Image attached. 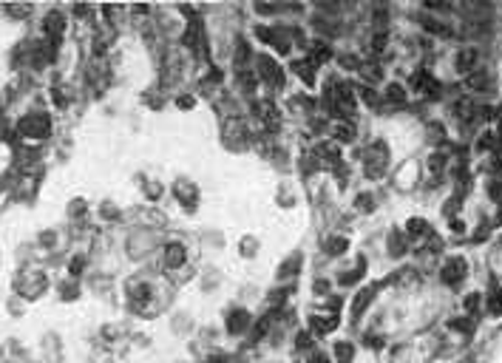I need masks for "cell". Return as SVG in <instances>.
<instances>
[{"mask_svg": "<svg viewBox=\"0 0 502 363\" xmlns=\"http://www.w3.org/2000/svg\"><path fill=\"white\" fill-rule=\"evenodd\" d=\"M312 360H315V363H329V360H326V357H324V355H315V357H312Z\"/></svg>", "mask_w": 502, "mask_h": 363, "instance_id": "obj_20", "label": "cell"}, {"mask_svg": "<svg viewBox=\"0 0 502 363\" xmlns=\"http://www.w3.org/2000/svg\"><path fill=\"white\" fill-rule=\"evenodd\" d=\"M463 275H466V261H463V259H451L446 267H443V281H446V284L463 281Z\"/></svg>", "mask_w": 502, "mask_h": 363, "instance_id": "obj_2", "label": "cell"}, {"mask_svg": "<svg viewBox=\"0 0 502 363\" xmlns=\"http://www.w3.org/2000/svg\"><path fill=\"white\" fill-rule=\"evenodd\" d=\"M326 250H329V255H341L346 250V239H329L326 241Z\"/></svg>", "mask_w": 502, "mask_h": 363, "instance_id": "obj_9", "label": "cell"}, {"mask_svg": "<svg viewBox=\"0 0 502 363\" xmlns=\"http://www.w3.org/2000/svg\"><path fill=\"white\" fill-rule=\"evenodd\" d=\"M358 207H361V210H372V196H361V199H358Z\"/></svg>", "mask_w": 502, "mask_h": 363, "instance_id": "obj_16", "label": "cell"}, {"mask_svg": "<svg viewBox=\"0 0 502 363\" xmlns=\"http://www.w3.org/2000/svg\"><path fill=\"white\" fill-rule=\"evenodd\" d=\"M264 332H267V321H261V324L256 326V332H253V340H258V338H261Z\"/></svg>", "mask_w": 502, "mask_h": 363, "instance_id": "obj_17", "label": "cell"}, {"mask_svg": "<svg viewBox=\"0 0 502 363\" xmlns=\"http://www.w3.org/2000/svg\"><path fill=\"white\" fill-rule=\"evenodd\" d=\"M386 162H389V148L386 142H374L366 148V176L378 179L380 173L386 170Z\"/></svg>", "mask_w": 502, "mask_h": 363, "instance_id": "obj_1", "label": "cell"}, {"mask_svg": "<svg viewBox=\"0 0 502 363\" xmlns=\"http://www.w3.org/2000/svg\"><path fill=\"white\" fill-rule=\"evenodd\" d=\"M244 326H247V312H244V309H236L233 318H230V324H227V329H230V332H241Z\"/></svg>", "mask_w": 502, "mask_h": 363, "instance_id": "obj_6", "label": "cell"}, {"mask_svg": "<svg viewBox=\"0 0 502 363\" xmlns=\"http://www.w3.org/2000/svg\"><path fill=\"white\" fill-rule=\"evenodd\" d=\"M474 62H477V51H474V49H463L457 54V68H459V71H471Z\"/></svg>", "mask_w": 502, "mask_h": 363, "instance_id": "obj_5", "label": "cell"}, {"mask_svg": "<svg viewBox=\"0 0 502 363\" xmlns=\"http://www.w3.org/2000/svg\"><path fill=\"white\" fill-rule=\"evenodd\" d=\"M499 119H502V111H499Z\"/></svg>", "mask_w": 502, "mask_h": 363, "instance_id": "obj_21", "label": "cell"}, {"mask_svg": "<svg viewBox=\"0 0 502 363\" xmlns=\"http://www.w3.org/2000/svg\"><path fill=\"white\" fill-rule=\"evenodd\" d=\"M392 250H394V255L403 252V239H400V236H392Z\"/></svg>", "mask_w": 502, "mask_h": 363, "instance_id": "obj_15", "label": "cell"}, {"mask_svg": "<svg viewBox=\"0 0 502 363\" xmlns=\"http://www.w3.org/2000/svg\"><path fill=\"white\" fill-rule=\"evenodd\" d=\"M363 99H366V102H378V97H374V91H372V88H363Z\"/></svg>", "mask_w": 502, "mask_h": 363, "instance_id": "obj_18", "label": "cell"}, {"mask_svg": "<svg viewBox=\"0 0 502 363\" xmlns=\"http://www.w3.org/2000/svg\"><path fill=\"white\" fill-rule=\"evenodd\" d=\"M488 193H491V199H494L496 204H502V185H499V182H491V185H488Z\"/></svg>", "mask_w": 502, "mask_h": 363, "instance_id": "obj_11", "label": "cell"}, {"mask_svg": "<svg viewBox=\"0 0 502 363\" xmlns=\"http://www.w3.org/2000/svg\"><path fill=\"white\" fill-rule=\"evenodd\" d=\"M332 134H335L338 142H352L355 139V125L352 122H335L332 125Z\"/></svg>", "mask_w": 502, "mask_h": 363, "instance_id": "obj_4", "label": "cell"}, {"mask_svg": "<svg viewBox=\"0 0 502 363\" xmlns=\"http://www.w3.org/2000/svg\"><path fill=\"white\" fill-rule=\"evenodd\" d=\"M477 298H479L477 292H471V295L466 298V307H468V309H474V307H477Z\"/></svg>", "mask_w": 502, "mask_h": 363, "instance_id": "obj_19", "label": "cell"}, {"mask_svg": "<svg viewBox=\"0 0 502 363\" xmlns=\"http://www.w3.org/2000/svg\"><path fill=\"white\" fill-rule=\"evenodd\" d=\"M386 97L392 99V102H403V99H406V91H403V86H398V82H392V86L386 88Z\"/></svg>", "mask_w": 502, "mask_h": 363, "instance_id": "obj_7", "label": "cell"}, {"mask_svg": "<svg viewBox=\"0 0 502 363\" xmlns=\"http://www.w3.org/2000/svg\"><path fill=\"white\" fill-rule=\"evenodd\" d=\"M468 82H471V88H485V86H488V77H485V74H474Z\"/></svg>", "mask_w": 502, "mask_h": 363, "instance_id": "obj_14", "label": "cell"}, {"mask_svg": "<svg viewBox=\"0 0 502 363\" xmlns=\"http://www.w3.org/2000/svg\"><path fill=\"white\" fill-rule=\"evenodd\" d=\"M338 357H341L343 363H349L352 360V346L349 344H338Z\"/></svg>", "mask_w": 502, "mask_h": 363, "instance_id": "obj_12", "label": "cell"}, {"mask_svg": "<svg viewBox=\"0 0 502 363\" xmlns=\"http://www.w3.org/2000/svg\"><path fill=\"white\" fill-rule=\"evenodd\" d=\"M491 312L502 315V292H499V289H494V298H491Z\"/></svg>", "mask_w": 502, "mask_h": 363, "instance_id": "obj_13", "label": "cell"}, {"mask_svg": "<svg viewBox=\"0 0 502 363\" xmlns=\"http://www.w3.org/2000/svg\"><path fill=\"white\" fill-rule=\"evenodd\" d=\"M369 301H372V289H363L361 295H358L355 307H352V312H355V315H361V312H363V307H366Z\"/></svg>", "mask_w": 502, "mask_h": 363, "instance_id": "obj_8", "label": "cell"}, {"mask_svg": "<svg viewBox=\"0 0 502 363\" xmlns=\"http://www.w3.org/2000/svg\"><path fill=\"white\" fill-rule=\"evenodd\" d=\"M426 227H429V224L423 222V219H411V222H409V233L411 236H423V233H426Z\"/></svg>", "mask_w": 502, "mask_h": 363, "instance_id": "obj_10", "label": "cell"}, {"mask_svg": "<svg viewBox=\"0 0 502 363\" xmlns=\"http://www.w3.org/2000/svg\"><path fill=\"white\" fill-rule=\"evenodd\" d=\"M165 264L168 267H182L184 264V247L182 244H171L165 250Z\"/></svg>", "mask_w": 502, "mask_h": 363, "instance_id": "obj_3", "label": "cell"}]
</instances>
